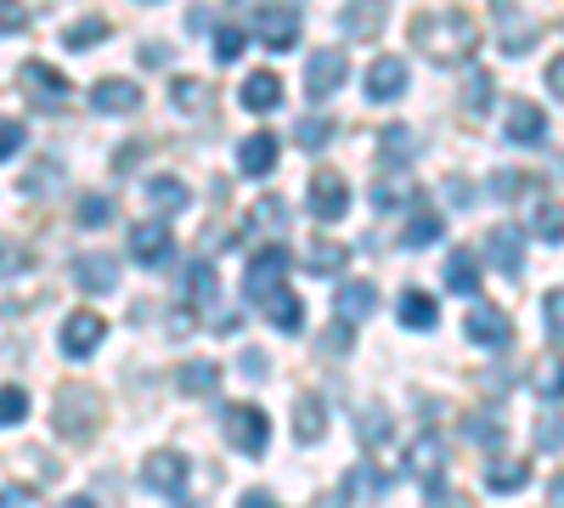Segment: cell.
<instances>
[{"instance_id": "obj_1", "label": "cell", "mask_w": 564, "mask_h": 508, "mask_svg": "<svg viewBox=\"0 0 564 508\" xmlns=\"http://www.w3.org/2000/svg\"><path fill=\"white\" fill-rule=\"evenodd\" d=\"M406 40H412V52L430 57V63H463V57H475V45H480V23L468 12H423V18H412Z\"/></svg>"}, {"instance_id": "obj_2", "label": "cell", "mask_w": 564, "mask_h": 508, "mask_svg": "<svg viewBox=\"0 0 564 508\" xmlns=\"http://www.w3.org/2000/svg\"><path fill=\"white\" fill-rule=\"evenodd\" d=\"M220 435H226V446H231V452L260 457V452L271 446V419H265L260 407L238 401V407H226V412H220Z\"/></svg>"}, {"instance_id": "obj_3", "label": "cell", "mask_w": 564, "mask_h": 508, "mask_svg": "<svg viewBox=\"0 0 564 508\" xmlns=\"http://www.w3.org/2000/svg\"><path fill=\"white\" fill-rule=\"evenodd\" d=\"M18 85H23V97L40 108V114H63L74 102V85L57 74V68H45V63H23L18 68Z\"/></svg>"}, {"instance_id": "obj_4", "label": "cell", "mask_w": 564, "mask_h": 508, "mask_svg": "<svg viewBox=\"0 0 564 508\" xmlns=\"http://www.w3.org/2000/svg\"><path fill=\"white\" fill-rule=\"evenodd\" d=\"M97 412H102L97 396H90L85 385H68V390L57 396V435H63V441H85L90 430H97Z\"/></svg>"}, {"instance_id": "obj_5", "label": "cell", "mask_w": 564, "mask_h": 508, "mask_svg": "<svg viewBox=\"0 0 564 508\" xmlns=\"http://www.w3.org/2000/svg\"><path fill=\"white\" fill-rule=\"evenodd\" d=\"M305 204H311L316 220H345V215H350V181H345L339 170H316Z\"/></svg>"}, {"instance_id": "obj_6", "label": "cell", "mask_w": 564, "mask_h": 508, "mask_svg": "<svg viewBox=\"0 0 564 508\" xmlns=\"http://www.w3.org/2000/svg\"><path fill=\"white\" fill-rule=\"evenodd\" d=\"M406 469H412V480L417 486H441V469H446V435H435V430H423L412 446H406Z\"/></svg>"}, {"instance_id": "obj_7", "label": "cell", "mask_w": 564, "mask_h": 508, "mask_svg": "<svg viewBox=\"0 0 564 508\" xmlns=\"http://www.w3.org/2000/svg\"><path fill=\"white\" fill-rule=\"evenodd\" d=\"M186 475H193V464H186L181 452H148V464H141V486H153L164 497H181Z\"/></svg>"}, {"instance_id": "obj_8", "label": "cell", "mask_w": 564, "mask_h": 508, "mask_svg": "<svg viewBox=\"0 0 564 508\" xmlns=\"http://www.w3.org/2000/svg\"><path fill=\"white\" fill-rule=\"evenodd\" d=\"M282 277H289V249L282 244H271V249H260L254 260H249V271H243V294L249 300H260L265 289H276Z\"/></svg>"}, {"instance_id": "obj_9", "label": "cell", "mask_w": 564, "mask_h": 508, "mask_svg": "<svg viewBox=\"0 0 564 508\" xmlns=\"http://www.w3.org/2000/svg\"><path fill=\"white\" fill-rule=\"evenodd\" d=\"M254 34L271 45V52H294V45H300V12L294 7H260Z\"/></svg>"}, {"instance_id": "obj_10", "label": "cell", "mask_w": 564, "mask_h": 508, "mask_svg": "<svg viewBox=\"0 0 564 508\" xmlns=\"http://www.w3.org/2000/svg\"><path fill=\"white\" fill-rule=\"evenodd\" d=\"M102 316L97 311H74L68 322H63V356H74V361H85L90 350H97L102 345Z\"/></svg>"}, {"instance_id": "obj_11", "label": "cell", "mask_w": 564, "mask_h": 508, "mask_svg": "<svg viewBox=\"0 0 564 508\" xmlns=\"http://www.w3.org/2000/svg\"><path fill=\"white\" fill-rule=\"evenodd\" d=\"M463 334L475 339V345H486V350H502V345L513 339V328H508V316H502L497 305H475V311H468V322H463Z\"/></svg>"}, {"instance_id": "obj_12", "label": "cell", "mask_w": 564, "mask_h": 508, "mask_svg": "<svg viewBox=\"0 0 564 508\" xmlns=\"http://www.w3.org/2000/svg\"><path fill=\"white\" fill-rule=\"evenodd\" d=\"M345 74H350V63H345L339 52H316V57L305 63V90L322 102V97H334V90L345 85Z\"/></svg>"}, {"instance_id": "obj_13", "label": "cell", "mask_w": 564, "mask_h": 508, "mask_svg": "<svg viewBox=\"0 0 564 508\" xmlns=\"http://www.w3.org/2000/svg\"><path fill=\"white\" fill-rule=\"evenodd\" d=\"M170 226L164 220H141V226H130V255L141 260V266H164L170 260Z\"/></svg>"}, {"instance_id": "obj_14", "label": "cell", "mask_w": 564, "mask_h": 508, "mask_svg": "<svg viewBox=\"0 0 564 508\" xmlns=\"http://www.w3.org/2000/svg\"><path fill=\"white\" fill-rule=\"evenodd\" d=\"M74 283L85 294H113L119 289V260L113 255H79L74 260Z\"/></svg>"}, {"instance_id": "obj_15", "label": "cell", "mask_w": 564, "mask_h": 508, "mask_svg": "<svg viewBox=\"0 0 564 508\" xmlns=\"http://www.w3.org/2000/svg\"><path fill=\"white\" fill-rule=\"evenodd\" d=\"M254 305L265 311V322H276L282 334H294L300 322H305V311H300V294H294L289 283H276V289H265V294H260Z\"/></svg>"}, {"instance_id": "obj_16", "label": "cell", "mask_w": 564, "mask_h": 508, "mask_svg": "<svg viewBox=\"0 0 564 508\" xmlns=\"http://www.w3.org/2000/svg\"><path fill=\"white\" fill-rule=\"evenodd\" d=\"M401 90H406V63L401 57H379L367 68V97L372 102H395Z\"/></svg>"}, {"instance_id": "obj_17", "label": "cell", "mask_w": 564, "mask_h": 508, "mask_svg": "<svg viewBox=\"0 0 564 508\" xmlns=\"http://www.w3.org/2000/svg\"><path fill=\"white\" fill-rule=\"evenodd\" d=\"M90 108H97V114H135L141 108V90L130 85V79H102L97 90H90Z\"/></svg>"}, {"instance_id": "obj_18", "label": "cell", "mask_w": 564, "mask_h": 508, "mask_svg": "<svg viewBox=\"0 0 564 508\" xmlns=\"http://www.w3.org/2000/svg\"><path fill=\"white\" fill-rule=\"evenodd\" d=\"M238 170H243V175H271V170H276V136H271V130L243 136V148H238Z\"/></svg>"}, {"instance_id": "obj_19", "label": "cell", "mask_w": 564, "mask_h": 508, "mask_svg": "<svg viewBox=\"0 0 564 508\" xmlns=\"http://www.w3.org/2000/svg\"><path fill=\"white\" fill-rule=\"evenodd\" d=\"M345 34L350 40H379L384 34V0H350L345 7Z\"/></svg>"}, {"instance_id": "obj_20", "label": "cell", "mask_w": 564, "mask_h": 508, "mask_svg": "<svg viewBox=\"0 0 564 508\" xmlns=\"http://www.w3.org/2000/svg\"><path fill=\"white\" fill-rule=\"evenodd\" d=\"M486 255L502 277H520V266H525V249H520V233H513V226H497V233L486 238Z\"/></svg>"}, {"instance_id": "obj_21", "label": "cell", "mask_w": 564, "mask_h": 508, "mask_svg": "<svg viewBox=\"0 0 564 508\" xmlns=\"http://www.w3.org/2000/svg\"><path fill=\"white\" fill-rule=\"evenodd\" d=\"M502 130H508V142H542L547 119H542V108H531V102H513V108L502 114Z\"/></svg>"}, {"instance_id": "obj_22", "label": "cell", "mask_w": 564, "mask_h": 508, "mask_svg": "<svg viewBox=\"0 0 564 508\" xmlns=\"http://www.w3.org/2000/svg\"><path fill=\"white\" fill-rule=\"evenodd\" d=\"M243 108H249V114H271V108H282V79H276L271 68H260V74L243 79Z\"/></svg>"}, {"instance_id": "obj_23", "label": "cell", "mask_w": 564, "mask_h": 508, "mask_svg": "<svg viewBox=\"0 0 564 508\" xmlns=\"http://www.w3.org/2000/svg\"><path fill=\"white\" fill-rule=\"evenodd\" d=\"M435 322H441V305H435L430 294H423V289H406V294H401V328H412V334H430Z\"/></svg>"}, {"instance_id": "obj_24", "label": "cell", "mask_w": 564, "mask_h": 508, "mask_svg": "<svg viewBox=\"0 0 564 508\" xmlns=\"http://www.w3.org/2000/svg\"><path fill=\"white\" fill-rule=\"evenodd\" d=\"M441 233H446V220H441V209H412V220H406V233H401V244L406 249H430V244H441Z\"/></svg>"}, {"instance_id": "obj_25", "label": "cell", "mask_w": 564, "mask_h": 508, "mask_svg": "<svg viewBox=\"0 0 564 508\" xmlns=\"http://www.w3.org/2000/svg\"><path fill=\"white\" fill-rule=\"evenodd\" d=\"M446 289H452V294H480V260L468 255V249H452V260H446Z\"/></svg>"}, {"instance_id": "obj_26", "label": "cell", "mask_w": 564, "mask_h": 508, "mask_svg": "<svg viewBox=\"0 0 564 508\" xmlns=\"http://www.w3.org/2000/svg\"><path fill=\"white\" fill-rule=\"evenodd\" d=\"M372 311H379V294H372V283H345V289H339V322H367Z\"/></svg>"}, {"instance_id": "obj_27", "label": "cell", "mask_w": 564, "mask_h": 508, "mask_svg": "<svg viewBox=\"0 0 564 508\" xmlns=\"http://www.w3.org/2000/svg\"><path fill=\"white\" fill-rule=\"evenodd\" d=\"M356 435H361V446H384V441H390V412H384L379 401L356 407Z\"/></svg>"}, {"instance_id": "obj_28", "label": "cell", "mask_w": 564, "mask_h": 508, "mask_svg": "<svg viewBox=\"0 0 564 508\" xmlns=\"http://www.w3.org/2000/svg\"><path fill=\"white\" fill-rule=\"evenodd\" d=\"M175 385H181L186 396H209V390L220 385V367L198 356V361H186V367H181V374H175Z\"/></svg>"}, {"instance_id": "obj_29", "label": "cell", "mask_w": 564, "mask_h": 508, "mask_svg": "<svg viewBox=\"0 0 564 508\" xmlns=\"http://www.w3.org/2000/svg\"><path fill=\"white\" fill-rule=\"evenodd\" d=\"M305 266H311L316 277H334V271H345V266H350V249L322 238V244H311V249H305Z\"/></svg>"}, {"instance_id": "obj_30", "label": "cell", "mask_w": 564, "mask_h": 508, "mask_svg": "<svg viewBox=\"0 0 564 508\" xmlns=\"http://www.w3.org/2000/svg\"><path fill=\"white\" fill-rule=\"evenodd\" d=\"M322 430H327V407H322L316 396H300V407H294V435H300V441H322Z\"/></svg>"}, {"instance_id": "obj_31", "label": "cell", "mask_w": 564, "mask_h": 508, "mask_svg": "<svg viewBox=\"0 0 564 508\" xmlns=\"http://www.w3.org/2000/svg\"><path fill=\"white\" fill-rule=\"evenodd\" d=\"M148 198H153L164 215H175V209H186V181H181V175H153V181H148Z\"/></svg>"}, {"instance_id": "obj_32", "label": "cell", "mask_w": 564, "mask_h": 508, "mask_svg": "<svg viewBox=\"0 0 564 508\" xmlns=\"http://www.w3.org/2000/svg\"><path fill=\"white\" fill-rule=\"evenodd\" d=\"M486 486H491L497 497L525 491V486H531V469H525V464H508V457H502V464H491V469H486Z\"/></svg>"}, {"instance_id": "obj_33", "label": "cell", "mask_w": 564, "mask_h": 508, "mask_svg": "<svg viewBox=\"0 0 564 508\" xmlns=\"http://www.w3.org/2000/svg\"><path fill=\"white\" fill-rule=\"evenodd\" d=\"M186 300H193V305H209V300H215V266H209V260L186 266Z\"/></svg>"}, {"instance_id": "obj_34", "label": "cell", "mask_w": 564, "mask_h": 508, "mask_svg": "<svg viewBox=\"0 0 564 508\" xmlns=\"http://www.w3.org/2000/svg\"><path fill=\"white\" fill-rule=\"evenodd\" d=\"M170 102L186 108V114H204V108H209V85H204V79H175V85H170Z\"/></svg>"}, {"instance_id": "obj_35", "label": "cell", "mask_w": 564, "mask_h": 508, "mask_svg": "<svg viewBox=\"0 0 564 508\" xmlns=\"http://www.w3.org/2000/svg\"><path fill=\"white\" fill-rule=\"evenodd\" d=\"M294 142H300L305 153L327 148V142H334V119H322V114H316V119H300V125H294Z\"/></svg>"}, {"instance_id": "obj_36", "label": "cell", "mask_w": 564, "mask_h": 508, "mask_svg": "<svg viewBox=\"0 0 564 508\" xmlns=\"http://www.w3.org/2000/svg\"><path fill=\"white\" fill-rule=\"evenodd\" d=\"M23 419H29V390L0 385V430H7V424H23Z\"/></svg>"}, {"instance_id": "obj_37", "label": "cell", "mask_w": 564, "mask_h": 508, "mask_svg": "<svg viewBox=\"0 0 564 508\" xmlns=\"http://www.w3.org/2000/svg\"><path fill=\"white\" fill-rule=\"evenodd\" d=\"M29 266H34V255L18 238H0V277H23Z\"/></svg>"}, {"instance_id": "obj_38", "label": "cell", "mask_w": 564, "mask_h": 508, "mask_svg": "<svg viewBox=\"0 0 564 508\" xmlns=\"http://www.w3.org/2000/svg\"><path fill=\"white\" fill-rule=\"evenodd\" d=\"M63 40H68V52H85V45H102V40H108V23H102V18H90V23H74V29H68Z\"/></svg>"}, {"instance_id": "obj_39", "label": "cell", "mask_w": 564, "mask_h": 508, "mask_svg": "<svg viewBox=\"0 0 564 508\" xmlns=\"http://www.w3.org/2000/svg\"><path fill=\"white\" fill-rule=\"evenodd\" d=\"M282 220H289V215H282V204L276 198H260L254 215H249V233H282Z\"/></svg>"}, {"instance_id": "obj_40", "label": "cell", "mask_w": 564, "mask_h": 508, "mask_svg": "<svg viewBox=\"0 0 564 508\" xmlns=\"http://www.w3.org/2000/svg\"><path fill=\"white\" fill-rule=\"evenodd\" d=\"M243 45H249L243 29H231V23L215 29V57H220V63H238V57H243Z\"/></svg>"}, {"instance_id": "obj_41", "label": "cell", "mask_w": 564, "mask_h": 508, "mask_svg": "<svg viewBox=\"0 0 564 508\" xmlns=\"http://www.w3.org/2000/svg\"><path fill=\"white\" fill-rule=\"evenodd\" d=\"M79 226H108L113 220V198H102V193H90V198H79Z\"/></svg>"}, {"instance_id": "obj_42", "label": "cell", "mask_w": 564, "mask_h": 508, "mask_svg": "<svg viewBox=\"0 0 564 508\" xmlns=\"http://www.w3.org/2000/svg\"><path fill=\"white\" fill-rule=\"evenodd\" d=\"M406 159H412V130L390 125L384 130V164H406Z\"/></svg>"}, {"instance_id": "obj_43", "label": "cell", "mask_w": 564, "mask_h": 508, "mask_svg": "<svg viewBox=\"0 0 564 508\" xmlns=\"http://www.w3.org/2000/svg\"><path fill=\"white\" fill-rule=\"evenodd\" d=\"M542 322H547V339L558 345V334H564V294H558V289L542 294Z\"/></svg>"}, {"instance_id": "obj_44", "label": "cell", "mask_w": 564, "mask_h": 508, "mask_svg": "<svg viewBox=\"0 0 564 508\" xmlns=\"http://www.w3.org/2000/svg\"><path fill=\"white\" fill-rule=\"evenodd\" d=\"M23 29H29L23 0H0V34H23Z\"/></svg>"}, {"instance_id": "obj_45", "label": "cell", "mask_w": 564, "mask_h": 508, "mask_svg": "<svg viewBox=\"0 0 564 508\" xmlns=\"http://www.w3.org/2000/svg\"><path fill=\"white\" fill-rule=\"evenodd\" d=\"M536 233H542V244H547V249L558 244V204H553V198L536 209Z\"/></svg>"}, {"instance_id": "obj_46", "label": "cell", "mask_w": 564, "mask_h": 508, "mask_svg": "<svg viewBox=\"0 0 564 508\" xmlns=\"http://www.w3.org/2000/svg\"><path fill=\"white\" fill-rule=\"evenodd\" d=\"M468 435H475L480 446H491V441L502 446V424H491V419H486V412H475V419H468Z\"/></svg>"}, {"instance_id": "obj_47", "label": "cell", "mask_w": 564, "mask_h": 508, "mask_svg": "<svg viewBox=\"0 0 564 508\" xmlns=\"http://www.w3.org/2000/svg\"><path fill=\"white\" fill-rule=\"evenodd\" d=\"M23 148V125L18 119H0V159H12Z\"/></svg>"}, {"instance_id": "obj_48", "label": "cell", "mask_w": 564, "mask_h": 508, "mask_svg": "<svg viewBox=\"0 0 564 508\" xmlns=\"http://www.w3.org/2000/svg\"><path fill=\"white\" fill-rule=\"evenodd\" d=\"M356 491H361V475H350V480H345L339 491H327V497H322V502H311V508H345V502H350Z\"/></svg>"}, {"instance_id": "obj_49", "label": "cell", "mask_w": 564, "mask_h": 508, "mask_svg": "<svg viewBox=\"0 0 564 508\" xmlns=\"http://www.w3.org/2000/svg\"><path fill=\"white\" fill-rule=\"evenodd\" d=\"M57 181H63V170L57 164H40L29 181H23V193H40V187H57Z\"/></svg>"}, {"instance_id": "obj_50", "label": "cell", "mask_w": 564, "mask_h": 508, "mask_svg": "<svg viewBox=\"0 0 564 508\" xmlns=\"http://www.w3.org/2000/svg\"><path fill=\"white\" fill-rule=\"evenodd\" d=\"M238 508H282V502H276V497H271L265 486H249V491L238 497Z\"/></svg>"}, {"instance_id": "obj_51", "label": "cell", "mask_w": 564, "mask_h": 508, "mask_svg": "<svg viewBox=\"0 0 564 508\" xmlns=\"http://www.w3.org/2000/svg\"><path fill=\"white\" fill-rule=\"evenodd\" d=\"M536 446H542L547 457L558 452V419H547V424H536Z\"/></svg>"}, {"instance_id": "obj_52", "label": "cell", "mask_w": 564, "mask_h": 508, "mask_svg": "<svg viewBox=\"0 0 564 508\" xmlns=\"http://www.w3.org/2000/svg\"><path fill=\"white\" fill-rule=\"evenodd\" d=\"M243 374H249V379H265V356H260V350H243Z\"/></svg>"}, {"instance_id": "obj_53", "label": "cell", "mask_w": 564, "mask_h": 508, "mask_svg": "<svg viewBox=\"0 0 564 508\" xmlns=\"http://www.w3.org/2000/svg\"><path fill=\"white\" fill-rule=\"evenodd\" d=\"M468 102H475V114H480V102H486V74L468 79Z\"/></svg>"}, {"instance_id": "obj_54", "label": "cell", "mask_w": 564, "mask_h": 508, "mask_svg": "<svg viewBox=\"0 0 564 508\" xmlns=\"http://www.w3.org/2000/svg\"><path fill=\"white\" fill-rule=\"evenodd\" d=\"M547 90H553V97L564 90V68H558V63H547Z\"/></svg>"}, {"instance_id": "obj_55", "label": "cell", "mask_w": 564, "mask_h": 508, "mask_svg": "<svg viewBox=\"0 0 564 508\" xmlns=\"http://www.w3.org/2000/svg\"><path fill=\"white\" fill-rule=\"evenodd\" d=\"M63 508H97V502H90V497H68Z\"/></svg>"}, {"instance_id": "obj_56", "label": "cell", "mask_w": 564, "mask_h": 508, "mask_svg": "<svg viewBox=\"0 0 564 508\" xmlns=\"http://www.w3.org/2000/svg\"><path fill=\"white\" fill-rule=\"evenodd\" d=\"M238 7H249V0H238Z\"/></svg>"}, {"instance_id": "obj_57", "label": "cell", "mask_w": 564, "mask_h": 508, "mask_svg": "<svg viewBox=\"0 0 564 508\" xmlns=\"http://www.w3.org/2000/svg\"><path fill=\"white\" fill-rule=\"evenodd\" d=\"M175 508H181V502H175Z\"/></svg>"}]
</instances>
